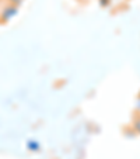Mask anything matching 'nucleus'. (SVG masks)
<instances>
[{
	"mask_svg": "<svg viewBox=\"0 0 140 159\" xmlns=\"http://www.w3.org/2000/svg\"><path fill=\"white\" fill-rule=\"evenodd\" d=\"M133 129H134V132L140 134V114L134 117V120H133Z\"/></svg>",
	"mask_w": 140,
	"mask_h": 159,
	"instance_id": "nucleus-3",
	"label": "nucleus"
},
{
	"mask_svg": "<svg viewBox=\"0 0 140 159\" xmlns=\"http://www.w3.org/2000/svg\"><path fill=\"white\" fill-rule=\"evenodd\" d=\"M137 108L140 110V99H139V102H137Z\"/></svg>",
	"mask_w": 140,
	"mask_h": 159,
	"instance_id": "nucleus-6",
	"label": "nucleus"
},
{
	"mask_svg": "<svg viewBox=\"0 0 140 159\" xmlns=\"http://www.w3.org/2000/svg\"><path fill=\"white\" fill-rule=\"evenodd\" d=\"M17 13H18V6L9 3L7 6H4L0 10V23H7V21L13 20L17 16Z\"/></svg>",
	"mask_w": 140,
	"mask_h": 159,
	"instance_id": "nucleus-1",
	"label": "nucleus"
},
{
	"mask_svg": "<svg viewBox=\"0 0 140 159\" xmlns=\"http://www.w3.org/2000/svg\"><path fill=\"white\" fill-rule=\"evenodd\" d=\"M7 2H9L10 4H14V6H20V4L23 3L24 0H7Z\"/></svg>",
	"mask_w": 140,
	"mask_h": 159,
	"instance_id": "nucleus-5",
	"label": "nucleus"
},
{
	"mask_svg": "<svg viewBox=\"0 0 140 159\" xmlns=\"http://www.w3.org/2000/svg\"><path fill=\"white\" fill-rule=\"evenodd\" d=\"M111 2H112V0H100V6L101 7H108L111 4Z\"/></svg>",
	"mask_w": 140,
	"mask_h": 159,
	"instance_id": "nucleus-4",
	"label": "nucleus"
},
{
	"mask_svg": "<svg viewBox=\"0 0 140 159\" xmlns=\"http://www.w3.org/2000/svg\"><path fill=\"white\" fill-rule=\"evenodd\" d=\"M27 148L31 152H36V151L41 149V144H39L38 141H32V139H31V141L27 142Z\"/></svg>",
	"mask_w": 140,
	"mask_h": 159,
	"instance_id": "nucleus-2",
	"label": "nucleus"
}]
</instances>
